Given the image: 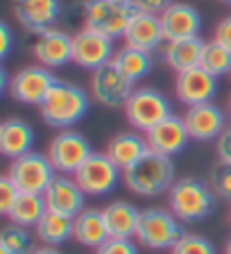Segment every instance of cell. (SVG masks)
<instances>
[{
  "label": "cell",
  "instance_id": "6da1fadb",
  "mask_svg": "<svg viewBox=\"0 0 231 254\" xmlns=\"http://www.w3.org/2000/svg\"><path fill=\"white\" fill-rule=\"evenodd\" d=\"M89 105L91 98L84 89H79L77 84H70V82H63V79H57L53 89L43 98V102L39 105V111H41V118L48 127L70 129L86 116Z\"/></svg>",
  "mask_w": 231,
  "mask_h": 254
},
{
  "label": "cell",
  "instance_id": "7a4b0ae2",
  "mask_svg": "<svg viewBox=\"0 0 231 254\" xmlns=\"http://www.w3.org/2000/svg\"><path fill=\"white\" fill-rule=\"evenodd\" d=\"M125 186L138 197H159L173 189L174 180V164L173 157L159 152H150L136 161L131 168L122 170Z\"/></svg>",
  "mask_w": 231,
  "mask_h": 254
},
{
  "label": "cell",
  "instance_id": "3957f363",
  "mask_svg": "<svg viewBox=\"0 0 231 254\" xmlns=\"http://www.w3.org/2000/svg\"><path fill=\"white\" fill-rule=\"evenodd\" d=\"M218 195L209 182L197 177H181L168 190L170 211L181 222H200L209 218L216 209Z\"/></svg>",
  "mask_w": 231,
  "mask_h": 254
},
{
  "label": "cell",
  "instance_id": "277c9868",
  "mask_svg": "<svg viewBox=\"0 0 231 254\" xmlns=\"http://www.w3.org/2000/svg\"><path fill=\"white\" fill-rule=\"evenodd\" d=\"M136 11L138 9L131 0H84V5H82L84 27L102 32L111 39L125 37Z\"/></svg>",
  "mask_w": 231,
  "mask_h": 254
},
{
  "label": "cell",
  "instance_id": "5b68a950",
  "mask_svg": "<svg viewBox=\"0 0 231 254\" xmlns=\"http://www.w3.org/2000/svg\"><path fill=\"white\" fill-rule=\"evenodd\" d=\"M181 220L174 216L170 209L163 206H150L141 211V222H138L136 238L138 243L150 250H173L174 243L184 236Z\"/></svg>",
  "mask_w": 231,
  "mask_h": 254
},
{
  "label": "cell",
  "instance_id": "8992f818",
  "mask_svg": "<svg viewBox=\"0 0 231 254\" xmlns=\"http://www.w3.org/2000/svg\"><path fill=\"white\" fill-rule=\"evenodd\" d=\"M125 118L134 129L145 134L147 129H152L161 121L173 114V105L159 89L152 86H136L134 93L129 95V100L125 105Z\"/></svg>",
  "mask_w": 231,
  "mask_h": 254
},
{
  "label": "cell",
  "instance_id": "52a82bcc",
  "mask_svg": "<svg viewBox=\"0 0 231 254\" xmlns=\"http://www.w3.org/2000/svg\"><path fill=\"white\" fill-rule=\"evenodd\" d=\"M48 157L55 170L61 175H75L93 154L91 141L77 129H59L48 143Z\"/></svg>",
  "mask_w": 231,
  "mask_h": 254
},
{
  "label": "cell",
  "instance_id": "ba28073f",
  "mask_svg": "<svg viewBox=\"0 0 231 254\" xmlns=\"http://www.w3.org/2000/svg\"><path fill=\"white\" fill-rule=\"evenodd\" d=\"M7 175H9L11 182L23 193H39V195H43L46 189L50 186V182L57 177V170H55L48 154L32 150V152L23 154L18 159H11Z\"/></svg>",
  "mask_w": 231,
  "mask_h": 254
},
{
  "label": "cell",
  "instance_id": "9c48e42d",
  "mask_svg": "<svg viewBox=\"0 0 231 254\" xmlns=\"http://www.w3.org/2000/svg\"><path fill=\"white\" fill-rule=\"evenodd\" d=\"M73 177L77 180V184L82 186L86 195L102 197L109 195L111 190L120 184L122 168H118L107 152H93Z\"/></svg>",
  "mask_w": 231,
  "mask_h": 254
},
{
  "label": "cell",
  "instance_id": "30bf717a",
  "mask_svg": "<svg viewBox=\"0 0 231 254\" xmlns=\"http://www.w3.org/2000/svg\"><path fill=\"white\" fill-rule=\"evenodd\" d=\"M136 84L122 75L114 64H107L98 70H91V98L107 109H125Z\"/></svg>",
  "mask_w": 231,
  "mask_h": 254
},
{
  "label": "cell",
  "instance_id": "8fae6325",
  "mask_svg": "<svg viewBox=\"0 0 231 254\" xmlns=\"http://www.w3.org/2000/svg\"><path fill=\"white\" fill-rule=\"evenodd\" d=\"M55 82H57V77L53 70L41 66V64H32V66H23L21 70H16L11 75L7 91L16 102L39 107Z\"/></svg>",
  "mask_w": 231,
  "mask_h": 254
},
{
  "label": "cell",
  "instance_id": "7c38bea8",
  "mask_svg": "<svg viewBox=\"0 0 231 254\" xmlns=\"http://www.w3.org/2000/svg\"><path fill=\"white\" fill-rule=\"evenodd\" d=\"M116 46L114 39L95 32L91 27H82L73 34V64L84 70H98L114 62Z\"/></svg>",
  "mask_w": 231,
  "mask_h": 254
},
{
  "label": "cell",
  "instance_id": "4fadbf2b",
  "mask_svg": "<svg viewBox=\"0 0 231 254\" xmlns=\"http://www.w3.org/2000/svg\"><path fill=\"white\" fill-rule=\"evenodd\" d=\"M218 93V77L204 70L202 66L181 70L174 77V95L186 107H195L202 102H211Z\"/></svg>",
  "mask_w": 231,
  "mask_h": 254
},
{
  "label": "cell",
  "instance_id": "5bb4252c",
  "mask_svg": "<svg viewBox=\"0 0 231 254\" xmlns=\"http://www.w3.org/2000/svg\"><path fill=\"white\" fill-rule=\"evenodd\" d=\"M43 197H46L48 211L61 213V216H68V218H75L82 209H86L84 206L86 193L82 190V186L77 184V180L73 175L57 173V177L46 189Z\"/></svg>",
  "mask_w": 231,
  "mask_h": 254
},
{
  "label": "cell",
  "instance_id": "9a60e30c",
  "mask_svg": "<svg viewBox=\"0 0 231 254\" xmlns=\"http://www.w3.org/2000/svg\"><path fill=\"white\" fill-rule=\"evenodd\" d=\"M32 53L37 57V64H41L46 68H61V66L73 62V37L59 27L43 30L37 34Z\"/></svg>",
  "mask_w": 231,
  "mask_h": 254
},
{
  "label": "cell",
  "instance_id": "2e32d148",
  "mask_svg": "<svg viewBox=\"0 0 231 254\" xmlns=\"http://www.w3.org/2000/svg\"><path fill=\"white\" fill-rule=\"evenodd\" d=\"M145 138L150 143V150L166 157H174L188 145L190 134L186 127L184 116H174L170 114L166 121H161L159 125H154L152 129L145 132Z\"/></svg>",
  "mask_w": 231,
  "mask_h": 254
},
{
  "label": "cell",
  "instance_id": "e0dca14e",
  "mask_svg": "<svg viewBox=\"0 0 231 254\" xmlns=\"http://www.w3.org/2000/svg\"><path fill=\"white\" fill-rule=\"evenodd\" d=\"M184 121L193 141H216L227 127L225 111L216 102H202L195 107H186Z\"/></svg>",
  "mask_w": 231,
  "mask_h": 254
},
{
  "label": "cell",
  "instance_id": "ac0fdd59",
  "mask_svg": "<svg viewBox=\"0 0 231 254\" xmlns=\"http://www.w3.org/2000/svg\"><path fill=\"white\" fill-rule=\"evenodd\" d=\"M159 18H161L166 41L200 37L202 32V14L188 2H177L174 0L159 14Z\"/></svg>",
  "mask_w": 231,
  "mask_h": 254
},
{
  "label": "cell",
  "instance_id": "d6986e66",
  "mask_svg": "<svg viewBox=\"0 0 231 254\" xmlns=\"http://www.w3.org/2000/svg\"><path fill=\"white\" fill-rule=\"evenodd\" d=\"M63 9L61 0H14V16L32 34L55 27Z\"/></svg>",
  "mask_w": 231,
  "mask_h": 254
},
{
  "label": "cell",
  "instance_id": "ffe728a7",
  "mask_svg": "<svg viewBox=\"0 0 231 254\" xmlns=\"http://www.w3.org/2000/svg\"><path fill=\"white\" fill-rule=\"evenodd\" d=\"M125 43L134 48H141L145 53H154L163 46L166 37H163V27H161V18L159 14L152 11H141L138 9L131 18L129 27L125 32Z\"/></svg>",
  "mask_w": 231,
  "mask_h": 254
},
{
  "label": "cell",
  "instance_id": "44dd1931",
  "mask_svg": "<svg viewBox=\"0 0 231 254\" xmlns=\"http://www.w3.org/2000/svg\"><path fill=\"white\" fill-rule=\"evenodd\" d=\"M105 152L118 168L127 170L150 152V143H147L145 134H141L138 129H129V132H120L114 138H109Z\"/></svg>",
  "mask_w": 231,
  "mask_h": 254
},
{
  "label": "cell",
  "instance_id": "7402d4cb",
  "mask_svg": "<svg viewBox=\"0 0 231 254\" xmlns=\"http://www.w3.org/2000/svg\"><path fill=\"white\" fill-rule=\"evenodd\" d=\"M73 238L84 248H100L107 238H111L105 211L102 209H82L73 218Z\"/></svg>",
  "mask_w": 231,
  "mask_h": 254
},
{
  "label": "cell",
  "instance_id": "603a6c76",
  "mask_svg": "<svg viewBox=\"0 0 231 254\" xmlns=\"http://www.w3.org/2000/svg\"><path fill=\"white\" fill-rule=\"evenodd\" d=\"M34 129L23 118H7L0 123V152L9 159H18L34 148Z\"/></svg>",
  "mask_w": 231,
  "mask_h": 254
},
{
  "label": "cell",
  "instance_id": "cb8c5ba5",
  "mask_svg": "<svg viewBox=\"0 0 231 254\" xmlns=\"http://www.w3.org/2000/svg\"><path fill=\"white\" fill-rule=\"evenodd\" d=\"M204 39L202 37H188V39H174V41H166L163 46V59L174 73L188 70L200 66L202 50H204Z\"/></svg>",
  "mask_w": 231,
  "mask_h": 254
},
{
  "label": "cell",
  "instance_id": "d4e9b609",
  "mask_svg": "<svg viewBox=\"0 0 231 254\" xmlns=\"http://www.w3.org/2000/svg\"><path fill=\"white\" fill-rule=\"evenodd\" d=\"M107 227H109L111 238H136L138 222H141V209L125 200H116L107 204L105 209Z\"/></svg>",
  "mask_w": 231,
  "mask_h": 254
},
{
  "label": "cell",
  "instance_id": "484cf974",
  "mask_svg": "<svg viewBox=\"0 0 231 254\" xmlns=\"http://www.w3.org/2000/svg\"><path fill=\"white\" fill-rule=\"evenodd\" d=\"M111 64L136 84L138 79H143L152 70V53H145L141 48H134V46H127L125 43L122 48L116 50Z\"/></svg>",
  "mask_w": 231,
  "mask_h": 254
},
{
  "label": "cell",
  "instance_id": "4316f807",
  "mask_svg": "<svg viewBox=\"0 0 231 254\" xmlns=\"http://www.w3.org/2000/svg\"><path fill=\"white\" fill-rule=\"evenodd\" d=\"M46 213H48L46 197L39 195V193H23L21 190V195L9 209L7 218H9V222L21 225V227H37L39 220Z\"/></svg>",
  "mask_w": 231,
  "mask_h": 254
},
{
  "label": "cell",
  "instance_id": "83f0119b",
  "mask_svg": "<svg viewBox=\"0 0 231 254\" xmlns=\"http://www.w3.org/2000/svg\"><path fill=\"white\" fill-rule=\"evenodd\" d=\"M37 238L43 245H53V248L63 245L68 238H73V218L48 211L37 225Z\"/></svg>",
  "mask_w": 231,
  "mask_h": 254
},
{
  "label": "cell",
  "instance_id": "f1b7e54d",
  "mask_svg": "<svg viewBox=\"0 0 231 254\" xmlns=\"http://www.w3.org/2000/svg\"><path fill=\"white\" fill-rule=\"evenodd\" d=\"M200 66L204 70H209L211 75H216L218 79L222 75H229L231 73V50L227 46H222L220 41L211 39V41L204 43Z\"/></svg>",
  "mask_w": 231,
  "mask_h": 254
},
{
  "label": "cell",
  "instance_id": "f546056e",
  "mask_svg": "<svg viewBox=\"0 0 231 254\" xmlns=\"http://www.w3.org/2000/svg\"><path fill=\"white\" fill-rule=\"evenodd\" d=\"M0 245L5 250H9L11 254H32V250H34V238L27 232V227L9 222V225L2 227V232H0Z\"/></svg>",
  "mask_w": 231,
  "mask_h": 254
},
{
  "label": "cell",
  "instance_id": "4dcf8cb0",
  "mask_svg": "<svg viewBox=\"0 0 231 254\" xmlns=\"http://www.w3.org/2000/svg\"><path fill=\"white\" fill-rule=\"evenodd\" d=\"M170 254H218L216 245L211 243L206 236L200 234H184L179 238Z\"/></svg>",
  "mask_w": 231,
  "mask_h": 254
},
{
  "label": "cell",
  "instance_id": "1f68e13d",
  "mask_svg": "<svg viewBox=\"0 0 231 254\" xmlns=\"http://www.w3.org/2000/svg\"><path fill=\"white\" fill-rule=\"evenodd\" d=\"M209 184L216 190V195L222 200H231V161H222L218 159V164L213 166L209 175Z\"/></svg>",
  "mask_w": 231,
  "mask_h": 254
},
{
  "label": "cell",
  "instance_id": "d6a6232c",
  "mask_svg": "<svg viewBox=\"0 0 231 254\" xmlns=\"http://www.w3.org/2000/svg\"><path fill=\"white\" fill-rule=\"evenodd\" d=\"M95 254H138V245L134 238H107Z\"/></svg>",
  "mask_w": 231,
  "mask_h": 254
},
{
  "label": "cell",
  "instance_id": "836d02e7",
  "mask_svg": "<svg viewBox=\"0 0 231 254\" xmlns=\"http://www.w3.org/2000/svg\"><path fill=\"white\" fill-rule=\"evenodd\" d=\"M18 195H21V189L11 182L9 175H5V177H0V213H9V209L14 206V202L18 200Z\"/></svg>",
  "mask_w": 231,
  "mask_h": 254
},
{
  "label": "cell",
  "instance_id": "e575fe53",
  "mask_svg": "<svg viewBox=\"0 0 231 254\" xmlns=\"http://www.w3.org/2000/svg\"><path fill=\"white\" fill-rule=\"evenodd\" d=\"M216 152H218V159L231 161V125H227L220 136L216 138Z\"/></svg>",
  "mask_w": 231,
  "mask_h": 254
},
{
  "label": "cell",
  "instance_id": "d590c367",
  "mask_svg": "<svg viewBox=\"0 0 231 254\" xmlns=\"http://www.w3.org/2000/svg\"><path fill=\"white\" fill-rule=\"evenodd\" d=\"M213 39L231 50V14H227L222 21H218L216 30H213Z\"/></svg>",
  "mask_w": 231,
  "mask_h": 254
},
{
  "label": "cell",
  "instance_id": "8d00e7d4",
  "mask_svg": "<svg viewBox=\"0 0 231 254\" xmlns=\"http://www.w3.org/2000/svg\"><path fill=\"white\" fill-rule=\"evenodd\" d=\"M11 46H14V34H11L9 23H0V57L7 59L11 53Z\"/></svg>",
  "mask_w": 231,
  "mask_h": 254
},
{
  "label": "cell",
  "instance_id": "74e56055",
  "mask_svg": "<svg viewBox=\"0 0 231 254\" xmlns=\"http://www.w3.org/2000/svg\"><path fill=\"white\" fill-rule=\"evenodd\" d=\"M134 2V7L141 11H152V14H161L166 7L170 5V2H174V0H131Z\"/></svg>",
  "mask_w": 231,
  "mask_h": 254
},
{
  "label": "cell",
  "instance_id": "f35d334b",
  "mask_svg": "<svg viewBox=\"0 0 231 254\" xmlns=\"http://www.w3.org/2000/svg\"><path fill=\"white\" fill-rule=\"evenodd\" d=\"M32 254H61V252L57 248H53V245H41V248L32 250Z\"/></svg>",
  "mask_w": 231,
  "mask_h": 254
},
{
  "label": "cell",
  "instance_id": "ab89813d",
  "mask_svg": "<svg viewBox=\"0 0 231 254\" xmlns=\"http://www.w3.org/2000/svg\"><path fill=\"white\" fill-rule=\"evenodd\" d=\"M225 254H231V238H229V243L225 245Z\"/></svg>",
  "mask_w": 231,
  "mask_h": 254
},
{
  "label": "cell",
  "instance_id": "60d3db41",
  "mask_svg": "<svg viewBox=\"0 0 231 254\" xmlns=\"http://www.w3.org/2000/svg\"><path fill=\"white\" fill-rule=\"evenodd\" d=\"M0 254H11V252H9V250H5L2 245H0Z\"/></svg>",
  "mask_w": 231,
  "mask_h": 254
},
{
  "label": "cell",
  "instance_id": "b9f144b4",
  "mask_svg": "<svg viewBox=\"0 0 231 254\" xmlns=\"http://www.w3.org/2000/svg\"><path fill=\"white\" fill-rule=\"evenodd\" d=\"M229 116H231V98H229Z\"/></svg>",
  "mask_w": 231,
  "mask_h": 254
},
{
  "label": "cell",
  "instance_id": "7bdbcfd3",
  "mask_svg": "<svg viewBox=\"0 0 231 254\" xmlns=\"http://www.w3.org/2000/svg\"><path fill=\"white\" fill-rule=\"evenodd\" d=\"M222 2H227V5H231V0H222Z\"/></svg>",
  "mask_w": 231,
  "mask_h": 254
},
{
  "label": "cell",
  "instance_id": "ee69618b",
  "mask_svg": "<svg viewBox=\"0 0 231 254\" xmlns=\"http://www.w3.org/2000/svg\"><path fill=\"white\" fill-rule=\"evenodd\" d=\"M229 220H231V209H229Z\"/></svg>",
  "mask_w": 231,
  "mask_h": 254
},
{
  "label": "cell",
  "instance_id": "f6af8a7d",
  "mask_svg": "<svg viewBox=\"0 0 231 254\" xmlns=\"http://www.w3.org/2000/svg\"><path fill=\"white\" fill-rule=\"evenodd\" d=\"M229 75H231V73H229Z\"/></svg>",
  "mask_w": 231,
  "mask_h": 254
}]
</instances>
